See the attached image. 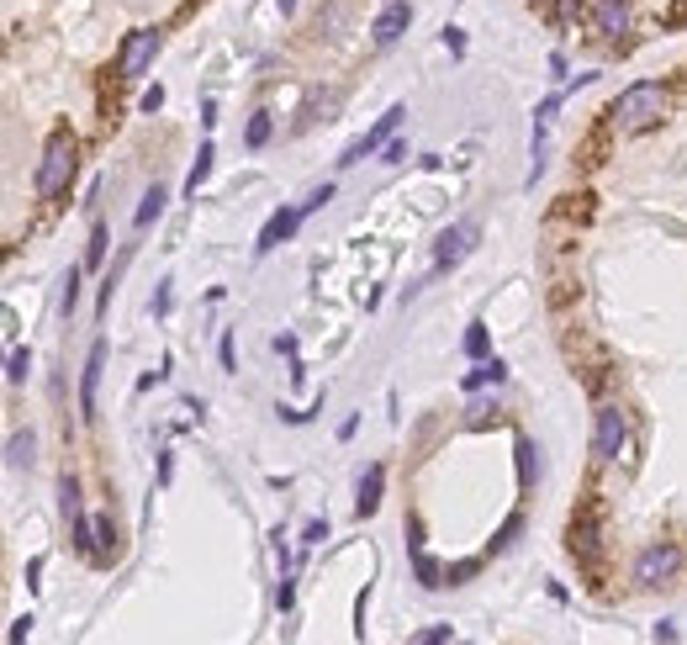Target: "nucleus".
I'll return each mask as SVG.
<instances>
[{
  "label": "nucleus",
  "instance_id": "f257e3e1",
  "mask_svg": "<svg viewBox=\"0 0 687 645\" xmlns=\"http://www.w3.org/2000/svg\"><path fill=\"white\" fill-rule=\"evenodd\" d=\"M666 117V85L656 80H635V85H624L619 90V101L608 106V122L619 127V133H651V127Z\"/></svg>",
  "mask_w": 687,
  "mask_h": 645
},
{
  "label": "nucleus",
  "instance_id": "f03ea898",
  "mask_svg": "<svg viewBox=\"0 0 687 645\" xmlns=\"http://www.w3.org/2000/svg\"><path fill=\"white\" fill-rule=\"evenodd\" d=\"M74 170H80V143H74L69 127H59V133L43 143V159H37V175H32L37 201L64 196V191H69V180H74Z\"/></svg>",
  "mask_w": 687,
  "mask_h": 645
},
{
  "label": "nucleus",
  "instance_id": "7ed1b4c3",
  "mask_svg": "<svg viewBox=\"0 0 687 645\" xmlns=\"http://www.w3.org/2000/svg\"><path fill=\"white\" fill-rule=\"evenodd\" d=\"M159 48H164V38H159L154 27H138V32H127V38H122V48H117V80H127V85H133V80H143V75H148V64L159 59Z\"/></svg>",
  "mask_w": 687,
  "mask_h": 645
},
{
  "label": "nucleus",
  "instance_id": "20e7f679",
  "mask_svg": "<svg viewBox=\"0 0 687 645\" xmlns=\"http://www.w3.org/2000/svg\"><path fill=\"white\" fill-rule=\"evenodd\" d=\"M629 445V418L619 402H603L598 413H592V455L598 460H619Z\"/></svg>",
  "mask_w": 687,
  "mask_h": 645
},
{
  "label": "nucleus",
  "instance_id": "39448f33",
  "mask_svg": "<svg viewBox=\"0 0 687 645\" xmlns=\"http://www.w3.org/2000/svg\"><path fill=\"white\" fill-rule=\"evenodd\" d=\"M677 571H682V545H672V540H656L635 556V582L640 587H666Z\"/></svg>",
  "mask_w": 687,
  "mask_h": 645
},
{
  "label": "nucleus",
  "instance_id": "423d86ee",
  "mask_svg": "<svg viewBox=\"0 0 687 645\" xmlns=\"http://www.w3.org/2000/svg\"><path fill=\"white\" fill-rule=\"evenodd\" d=\"M402 117H407V106H392V112H386V117H381L376 127H370L365 138H355V143H349V149L339 154V164H344V170H349V164H360L365 154H376L381 143H392V133H397V127H402Z\"/></svg>",
  "mask_w": 687,
  "mask_h": 645
},
{
  "label": "nucleus",
  "instance_id": "0eeeda50",
  "mask_svg": "<svg viewBox=\"0 0 687 645\" xmlns=\"http://www.w3.org/2000/svg\"><path fill=\"white\" fill-rule=\"evenodd\" d=\"M101 371H106V339H96V344H90V355H85V371H80V418H85V423L96 418Z\"/></svg>",
  "mask_w": 687,
  "mask_h": 645
},
{
  "label": "nucleus",
  "instance_id": "6e6552de",
  "mask_svg": "<svg viewBox=\"0 0 687 645\" xmlns=\"http://www.w3.org/2000/svg\"><path fill=\"white\" fill-rule=\"evenodd\" d=\"M471 249H476V223H455V228H444V233H439L434 265H439V270H450V265L466 260Z\"/></svg>",
  "mask_w": 687,
  "mask_h": 645
},
{
  "label": "nucleus",
  "instance_id": "1a4fd4ad",
  "mask_svg": "<svg viewBox=\"0 0 687 645\" xmlns=\"http://www.w3.org/2000/svg\"><path fill=\"white\" fill-rule=\"evenodd\" d=\"M413 27V6H407V0H392V6H386L381 16H376V27H370V38H376V48H392L402 32Z\"/></svg>",
  "mask_w": 687,
  "mask_h": 645
},
{
  "label": "nucleus",
  "instance_id": "9d476101",
  "mask_svg": "<svg viewBox=\"0 0 687 645\" xmlns=\"http://www.w3.org/2000/svg\"><path fill=\"white\" fill-rule=\"evenodd\" d=\"M302 228V207H281V212H270V223L259 228V244H254V254H270L275 244H286V238Z\"/></svg>",
  "mask_w": 687,
  "mask_h": 645
},
{
  "label": "nucleus",
  "instance_id": "9b49d317",
  "mask_svg": "<svg viewBox=\"0 0 687 645\" xmlns=\"http://www.w3.org/2000/svg\"><path fill=\"white\" fill-rule=\"evenodd\" d=\"M629 22H635L629 0H598V32H603V38H624Z\"/></svg>",
  "mask_w": 687,
  "mask_h": 645
},
{
  "label": "nucleus",
  "instance_id": "f8f14e48",
  "mask_svg": "<svg viewBox=\"0 0 687 645\" xmlns=\"http://www.w3.org/2000/svg\"><path fill=\"white\" fill-rule=\"evenodd\" d=\"M381 487H386V466H370V471L360 476V497H355V513H360V519H370V513L381 508Z\"/></svg>",
  "mask_w": 687,
  "mask_h": 645
},
{
  "label": "nucleus",
  "instance_id": "ddd939ff",
  "mask_svg": "<svg viewBox=\"0 0 687 645\" xmlns=\"http://www.w3.org/2000/svg\"><path fill=\"white\" fill-rule=\"evenodd\" d=\"M571 556H582V561H598V524H592V519H577V524H571Z\"/></svg>",
  "mask_w": 687,
  "mask_h": 645
},
{
  "label": "nucleus",
  "instance_id": "4468645a",
  "mask_svg": "<svg viewBox=\"0 0 687 645\" xmlns=\"http://www.w3.org/2000/svg\"><path fill=\"white\" fill-rule=\"evenodd\" d=\"M413 577H418L423 593H439V587H444V566L434 556H423V550H413Z\"/></svg>",
  "mask_w": 687,
  "mask_h": 645
},
{
  "label": "nucleus",
  "instance_id": "2eb2a0df",
  "mask_svg": "<svg viewBox=\"0 0 687 645\" xmlns=\"http://www.w3.org/2000/svg\"><path fill=\"white\" fill-rule=\"evenodd\" d=\"M212 159H217V149H212V143H201V149H196V164H191V175H185V196H191V201H196V191H201V186H207Z\"/></svg>",
  "mask_w": 687,
  "mask_h": 645
},
{
  "label": "nucleus",
  "instance_id": "dca6fc26",
  "mask_svg": "<svg viewBox=\"0 0 687 645\" xmlns=\"http://www.w3.org/2000/svg\"><path fill=\"white\" fill-rule=\"evenodd\" d=\"M32 450H37V434L32 429H16L11 445H6V466H32V460H37Z\"/></svg>",
  "mask_w": 687,
  "mask_h": 645
},
{
  "label": "nucleus",
  "instance_id": "f3484780",
  "mask_svg": "<svg viewBox=\"0 0 687 645\" xmlns=\"http://www.w3.org/2000/svg\"><path fill=\"white\" fill-rule=\"evenodd\" d=\"M487 381H492V386H503V381H508V365H503V360H487V365H476V371L460 381V386H466V392H481Z\"/></svg>",
  "mask_w": 687,
  "mask_h": 645
},
{
  "label": "nucleus",
  "instance_id": "a211bd4d",
  "mask_svg": "<svg viewBox=\"0 0 687 645\" xmlns=\"http://www.w3.org/2000/svg\"><path fill=\"white\" fill-rule=\"evenodd\" d=\"M518 476H524V487L540 482V450H534V439L518 434Z\"/></svg>",
  "mask_w": 687,
  "mask_h": 645
},
{
  "label": "nucleus",
  "instance_id": "6ab92c4d",
  "mask_svg": "<svg viewBox=\"0 0 687 645\" xmlns=\"http://www.w3.org/2000/svg\"><path fill=\"white\" fill-rule=\"evenodd\" d=\"M164 201H170V196H164L159 186H148V191H143V207H138V217H133V223H138V233H143V228H154V223H159V212H164Z\"/></svg>",
  "mask_w": 687,
  "mask_h": 645
},
{
  "label": "nucleus",
  "instance_id": "aec40b11",
  "mask_svg": "<svg viewBox=\"0 0 687 645\" xmlns=\"http://www.w3.org/2000/svg\"><path fill=\"white\" fill-rule=\"evenodd\" d=\"M270 133H275L270 112H254V117H249V133H244V143H249V149H265V143H270Z\"/></svg>",
  "mask_w": 687,
  "mask_h": 645
},
{
  "label": "nucleus",
  "instance_id": "412c9836",
  "mask_svg": "<svg viewBox=\"0 0 687 645\" xmlns=\"http://www.w3.org/2000/svg\"><path fill=\"white\" fill-rule=\"evenodd\" d=\"M106 244H111V233H106V223H96V228H90V244H85V265L90 270L106 260Z\"/></svg>",
  "mask_w": 687,
  "mask_h": 645
},
{
  "label": "nucleus",
  "instance_id": "4be33fe9",
  "mask_svg": "<svg viewBox=\"0 0 687 645\" xmlns=\"http://www.w3.org/2000/svg\"><path fill=\"white\" fill-rule=\"evenodd\" d=\"M587 11V0H550V22H577V16Z\"/></svg>",
  "mask_w": 687,
  "mask_h": 645
},
{
  "label": "nucleus",
  "instance_id": "5701e85b",
  "mask_svg": "<svg viewBox=\"0 0 687 645\" xmlns=\"http://www.w3.org/2000/svg\"><path fill=\"white\" fill-rule=\"evenodd\" d=\"M32 376V355H27V349H11V365H6V381L11 386H22Z\"/></svg>",
  "mask_w": 687,
  "mask_h": 645
},
{
  "label": "nucleus",
  "instance_id": "b1692460",
  "mask_svg": "<svg viewBox=\"0 0 687 645\" xmlns=\"http://www.w3.org/2000/svg\"><path fill=\"white\" fill-rule=\"evenodd\" d=\"M518 529H524V519H518V513H513V519H508L503 529H497V534H492V556H503V550H508V545L518 540Z\"/></svg>",
  "mask_w": 687,
  "mask_h": 645
},
{
  "label": "nucleus",
  "instance_id": "393cba45",
  "mask_svg": "<svg viewBox=\"0 0 687 645\" xmlns=\"http://www.w3.org/2000/svg\"><path fill=\"white\" fill-rule=\"evenodd\" d=\"M466 355H471V360L487 355V323H471V328H466Z\"/></svg>",
  "mask_w": 687,
  "mask_h": 645
},
{
  "label": "nucleus",
  "instance_id": "a878e982",
  "mask_svg": "<svg viewBox=\"0 0 687 645\" xmlns=\"http://www.w3.org/2000/svg\"><path fill=\"white\" fill-rule=\"evenodd\" d=\"M476 571H481V561H455V566H444V582L460 587V582H471Z\"/></svg>",
  "mask_w": 687,
  "mask_h": 645
},
{
  "label": "nucleus",
  "instance_id": "bb28decb",
  "mask_svg": "<svg viewBox=\"0 0 687 645\" xmlns=\"http://www.w3.org/2000/svg\"><path fill=\"white\" fill-rule=\"evenodd\" d=\"M444 640H455L450 624H429V630H418V635H413V645H444Z\"/></svg>",
  "mask_w": 687,
  "mask_h": 645
},
{
  "label": "nucleus",
  "instance_id": "cd10ccee",
  "mask_svg": "<svg viewBox=\"0 0 687 645\" xmlns=\"http://www.w3.org/2000/svg\"><path fill=\"white\" fill-rule=\"evenodd\" d=\"M74 302H80V270H69L64 275V297H59V307H64V318L74 312Z\"/></svg>",
  "mask_w": 687,
  "mask_h": 645
},
{
  "label": "nucleus",
  "instance_id": "c85d7f7f",
  "mask_svg": "<svg viewBox=\"0 0 687 645\" xmlns=\"http://www.w3.org/2000/svg\"><path fill=\"white\" fill-rule=\"evenodd\" d=\"M170 307H175V291H170V281H159V291H154V318H170Z\"/></svg>",
  "mask_w": 687,
  "mask_h": 645
},
{
  "label": "nucleus",
  "instance_id": "c756f323",
  "mask_svg": "<svg viewBox=\"0 0 687 645\" xmlns=\"http://www.w3.org/2000/svg\"><path fill=\"white\" fill-rule=\"evenodd\" d=\"M323 201H333V186H318V191H312V196L302 201V217H312V212L323 207Z\"/></svg>",
  "mask_w": 687,
  "mask_h": 645
},
{
  "label": "nucleus",
  "instance_id": "7c9ffc66",
  "mask_svg": "<svg viewBox=\"0 0 687 645\" xmlns=\"http://www.w3.org/2000/svg\"><path fill=\"white\" fill-rule=\"evenodd\" d=\"M291 598H296V587H291V577H281V587H275V608H281V614H286V608H291Z\"/></svg>",
  "mask_w": 687,
  "mask_h": 645
},
{
  "label": "nucleus",
  "instance_id": "2f4dec72",
  "mask_svg": "<svg viewBox=\"0 0 687 645\" xmlns=\"http://www.w3.org/2000/svg\"><path fill=\"white\" fill-rule=\"evenodd\" d=\"M27 635H32V614H22V619H16L11 630H6V640H11V645H16V640H27Z\"/></svg>",
  "mask_w": 687,
  "mask_h": 645
},
{
  "label": "nucleus",
  "instance_id": "473e14b6",
  "mask_svg": "<svg viewBox=\"0 0 687 645\" xmlns=\"http://www.w3.org/2000/svg\"><path fill=\"white\" fill-rule=\"evenodd\" d=\"M444 48H450V53H466V32H460V27H444Z\"/></svg>",
  "mask_w": 687,
  "mask_h": 645
},
{
  "label": "nucleus",
  "instance_id": "72a5a7b5",
  "mask_svg": "<svg viewBox=\"0 0 687 645\" xmlns=\"http://www.w3.org/2000/svg\"><path fill=\"white\" fill-rule=\"evenodd\" d=\"M138 106H143V112H148V117H154V112H159V106H164V90H159V85H154V90H143V101H138Z\"/></svg>",
  "mask_w": 687,
  "mask_h": 645
},
{
  "label": "nucleus",
  "instance_id": "f704fd0d",
  "mask_svg": "<svg viewBox=\"0 0 687 645\" xmlns=\"http://www.w3.org/2000/svg\"><path fill=\"white\" fill-rule=\"evenodd\" d=\"M328 540V519H312L307 524V545H323Z\"/></svg>",
  "mask_w": 687,
  "mask_h": 645
},
{
  "label": "nucleus",
  "instance_id": "c9c22d12",
  "mask_svg": "<svg viewBox=\"0 0 687 645\" xmlns=\"http://www.w3.org/2000/svg\"><path fill=\"white\" fill-rule=\"evenodd\" d=\"M217 360H222V371H233V334H222V344H217Z\"/></svg>",
  "mask_w": 687,
  "mask_h": 645
},
{
  "label": "nucleus",
  "instance_id": "e433bc0d",
  "mask_svg": "<svg viewBox=\"0 0 687 645\" xmlns=\"http://www.w3.org/2000/svg\"><path fill=\"white\" fill-rule=\"evenodd\" d=\"M402 159H407V143L392 138V143H386V164H402Z\"/></svg>",
  "mask_w": 687,
  "mask_h": 645
},
{
  "label": "nucleus",
  "instance_id": "4c0bfd02",
  "mask_svg": "<svg viewBox=\"0 0 687 645\" xmlns=\"http://www.w3.org/2000/svg\"><path fill=\"white\" fill-rule=\"evenodd\" d=\"M275 6H281V16H291V11H296V0H275Z\"/></svg>",
  "mask_w": 687,
  "mask_h": 645
}]
</instances>
